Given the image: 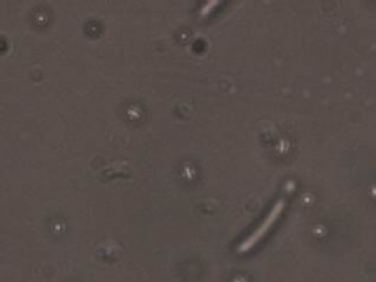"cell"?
<instances>
[{
    "label": "cell",
    "instance_id": "cell-1",
    "mask_svg": "<svg viewBox=\"0 0 376 282\" xmlns=\"http://www.w3.org/2000/svg\"><path fill=\"white\" fill-rule=\"evenodd\" d=\"M281 207H282V202L281 203H278L276 205V207H274V210L271 212V214L268 216V219L264 222V224L240 247V251H247L248 248H251L261 237H262V234H265L267 231H268V229L272 226V223L276 220V217H278V214L281 213Z\"/></svg>",
    "mask_w": 376,
    "mask_h": 282
}]
</instances>
